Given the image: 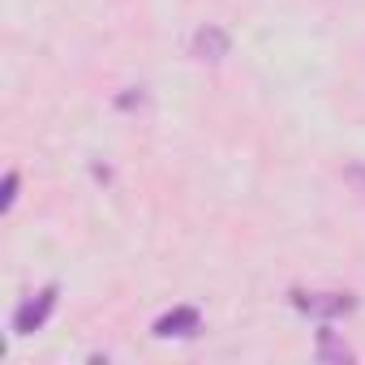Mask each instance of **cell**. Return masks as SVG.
<instances>
[{
	"mask_svg": "<svg viewBox=\"0 0 365 365\" xmlns=\"http://www.w3.org/2000/svg\"><path fill=\"white\" fill-rule=\"evenodd\" d=\"M190 48H194V56H198V61H211V65H215V61H224V56H228L232 39H228V31H224V26L207 22V26H198V31H194V43H190Z\"/></svg>",
	"mask_w": 365,
	"mask_h": 365,
	"instance_id": "4",
	"label": "cell"
},
{
	"mask_svg": "<svg viewBox=\"0 0 365 365\" xmlns=\"http://www.w3.org/2000/svg\"><path fill=\"white\" fill-rule=\"evenodd\" d=\"M198 327H202V314L194 309V305H176V309H168V314H159L155 318V335L159 339H185V335H198Z\"/></svg>",
	"mask_w": 365,
	"mask_h": 365,
	"instance_id": "3",
	"label": "cell"
},
{
	"mask_svg": "<svg viewBox=\"0 0 365 365\" xmlns=\"http://www.w3.org/2000/svg\"><path fill=\"white\" fill-rule=\"evenodd\" d=\"M318 361L348 365V361H356V352H352L344 339H335V331H331V327H322V331H318Z\"/></svg>",
	"mask_w": 365,
	"mask_h": 365,
	"instance_id": "5",
	"label": "cell"
},
{
	"mask_svg": "<svg viewBox=\"0 0 365 365\" xmlns=\"http://www.w3.org/2000/svg\"><path fill=\"white\" fill-rule=\"evenodd\" d=\"M18 190H22V172H18V168H9V172H5V185H0V211H14Z\"/></svg>",
	"mask_w": 365,
	"mask_h": 365,
	"instance_id": "6",
	"label": "cell"
},
{
	"mask_svg": "<svg viewBox=\"0 0 365 365\" xmlns=\"http://www.w3.org/2000/svg\"><path fill=\"white\" fill-rule=\"evenodd\" d=\"M56 301H61V284H43L35 297H26V301L14 309V335H35V331L52 318Z\"/></svg>",
	"mask_w": 365,
	"mask_h": 365,
	"instance_id": "1",
	"label": "cell"
},
{
	"mask_svg": "<svg viewBox=\"0 0 365 365\" xmlns=\"http://www.w3.org/2000/svg\"><path fill=\"white\" fill-rule=\"evenodd\" d=\"M292 305H297L301 314H309V318L331 322V318L352 314V309H356V297H352V292H292Z\"/></svg>",
	"mask_w": 365,
	"mask_h": 365,
	"instance_id": "2",
	"label": "cell"
}]
</instances>
